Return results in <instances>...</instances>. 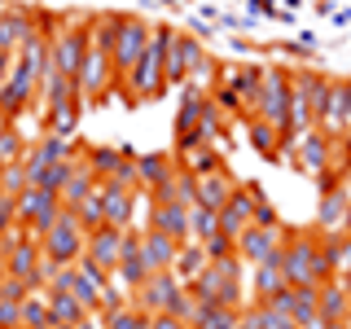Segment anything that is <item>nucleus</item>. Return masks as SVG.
<instances>
[{"instance_id": "f257e3e1", "label": "nucleus", "mask_w": 351, "mask_h": 329, "mask_svg": "<svg viewBox=\"0 0 351 329\" xmlns=\"http://www.w3.org/2000/svg\"><path fill=\"white\" fill-rule=\"evenodd\" d=\"M110 49H114V18L97 22L88 31V53L80 66V80H75V93H80V106H101L106 101V84H110Z\"/></svg>"}, {"instance_id": "f03ea898", "label": "nucleus", "mask_w": 351, "mask_h": 329, "mask_svg": "<svg viewBox=\"0 0 351 329\" xmlns=\"http://www.w3.org/2000/svg\"><path fill=\"white\" fill-rule=\"evenodd\" d=\"M281 268H285V281L290 285L321 290L325 281H334V268L325 263V250H321V233H285Z\"/></svg>"}, {"instance_id": "7ed1b4c3", "label": "nucleus", "mask_w": 351, "mask_h": 329, "mask_svg": "<svg viewBox=\"0 0 351 329\" xmlns=\"http://www.w3.org/2000/svg\"><path fill=\"white\" fill-rule=\"evenodd\" d=\"M189 294L206 307H246L241 303V259H211L189 281Z\"/></svg>"}, {"instance_id": "20e7f679", "label": "nucleus", "mask_w": 351, "mask_h": 329, "mask_svg": "<svg viewBox=\"0 0 351 329\" xmlns=\"http://www.w3.org/2000/svg\"><path fill=\"white\" fill-rule=\"evenodd\" d=\"M171 36H176V27H167V22L149 31V49H145V58H141V62H136V71L128 75L132 106H136V101H158V97H162V88H167V80H162V66H167Z\"/></svg>"}, {"instance_id": "39448f33", "label": "nucleus", "mask_w": 351, "mask_h": 329, "mask_svg": "<svg viewBox=\"0 0 351 329\" xmlns=\"http://www.w3.org/2000/svg\"><path fill=\"white\" fill-rule=\"evenodd\" d=\"M149 22L145 18H114V49H110V71L114 75H128L136 71V62L145 58V49H149Z\"/></svg>"}, {"instance_id": "423d86ee", "label": "nucleus", "mask_w": 351, "mask_h": 329, "mask_svg": "<svg viewBox=\"0 0 351 329\" xmlns=\"http://www.w3.org/2000/svg\"><path fill=\"white\" fill-rule=\"evenodd\" d=\"M62 211H66L62 197L49 193V189H36V184H27V189L18 193V228H22L31 241H40L44 233H49V228L58 224Z\"/></svg>"}, {"instance_id": "0eeeda50", "label": "nucleus", "mask_w": 351, "mask_h": 329, "mask_svg": "<svg viewBox=\"0 0 351 329\" xmlns=\"http://www.w3.org/2000/svg\"><path fill=\"white\" fill-rule=\"evenodd\" d=\"M84 250H88V233H84L80 219H75V211H62L58 224L40 237V255L53 259V263H80Z\"/></svg>"}, {"instance_id": "6e6552de", "label": "nucleus", "mask_w": 351, "mask_h": 329, "mask_svg": "<svg viewBox=\"0 0 351 329\" xmlns=\"http://www.w3.org/2000/svg\"><path fill=\"white\" fill-rule=\"evenodd\" d=\"M255 119L272 123V127H277V136L285 132V119H290V71H281V66H263Z\"/></svg>"}, {"instance_id": "1a4fd4ad", "label": "nucleus", "mask_w": 351, "mask_h": 329, "mask_svg": "<svg viewBox=\"0 0 351 329\" xmlns=\"http://www.w3.org/2000/svg\"><path fill=\"white\" fill-rule=\"evenodd\" d=\"M193 75H206V49L202 40L189 31H176L171 49H167V66H162V80L167 84H189Z\"/></svg>"}, {"instance_id": "9d476101", "label": "nucleus", "mask_w": 351, "mask_h": 329, "mask_svg": "<svg viewBox=\"0 0 351 329\" xmlns=\"http://www.w3.org/2000/svg\"><path fill=\"white\" fill-rule=\"evenodd\" d=\"M88 53V27H66L49 40V71H58L62 80H80V66Z\"/></svg>"}, {"instance_id": "9b49d317", "label": "nucleus", "mask_w": 351, "mask_h": 329, "mask_svg": "<svg viewBox=\"0 0 351 329\" xmlns=\"http://www.w3.org/2000/svg\"><path fill=\"white\" fill-rule=\"evenodd\" d=\"M316 132H325L329 141H351V80H329Z\"/></svg>"}, {"instance_id": "f8f14e48", "label": "nucleus", "mask_w": 351, "mask_h": 329, "mask_svg": "<svg viewBox=\"0 0 351 329\" xmlns=\"http://www.w3.org/2000/svg\"><path fill=\"white\" fill-rule=\"evenodd\" d=\"M149 277H154V268H149L145 250H141V233L136 228H123V255H119V268H114V285L123 294H132V290H141Z\"/></svg>"}, {"instance_id": "ddd939ff", "label": "nucleus", "mask_w": 351, "mask_h": 329, "mask_svg": "<svg viewBox=\"0 0 351 329\" xmlns=\"http://www.w3.org/2000/svg\"><path fill=\"white\" fill-rule=\"evenodd\" d=\"M290 158H294V167H299L307 180H316L321 171L334 167V141H329L325 132L312 127V132H303V136L294 141V154H290Z\"/></svg>"}, {"instance_id": "4468645a", "label": "nucleus", "mask_w": 351, "mask_h": 329, "mask_svg": "<svg viewBox=\"0 0 351 329\" xmlns=\"http://www.w3.org/2000/svg\"><path fill=\"white\" fill-rule=\"evenodd\" d=\"M347 215H351V175L325 184L321 206H316V224H321V233H347Z\"/></svg>"}, {"instance_id": "2eb2a0df", "label": "nucleus", "mask_w": 351, "mask_h": 329, "mask_svg": "<svg viewBox=\"0 0 351 329\" xmlns=\"http://www.w3.org/2000/svg\"><path fill=\"white\" fill-rule=\"evenodd\" d=\"M184 285H180V277L176 272H154V277L141 285V290H132L128 299H132V307H141L145 316H158V312H167V303L180 294Z\"/></svg>"}, {"instance_id": "dca6fc26", "label": "nucleus", "mask_w": 351, "mask_h": 329, "mask_svg": "<svg viewBox=\"0 0 351 329\" xmlns=\"http://www.w3.org/2000/svg\"><path fill=\"white\" fill-rule=\"evenodd\" d=\"M97 197H101L106 224H114V228H132V215H136V197H141V189H128V184L101 180V184H97Z\"/></svg>"}, {"instance_id": "f3484780", "label": "nucleus", "mask_w": 351, "mask_h": 329, "mask_svg": "<svg viewBox=\"0 0 351 329\" xmlns=\"http://www.w3.org/2000/svg\"><path fill=\"white\" fill-rule=\"evenodd\" d=\"M250 211H255V180H246V184H237V189H233L228 206L219 211V233L237 241L250 228Z\"/></svg>"}, {"instance_id": "a211bd4d", "label": "nucleus", "mask_w": 351, "mask_h": 329, "mask_svg": "<svg viewBox=\"0 0 351 329\" xmlns=\"http://www.w3.org/2000/svg\"><path fill=\"white\" fill-rule=\"evenodd\" d=\"M281 246H285V224L281 228H255L250 224L246 233L237 237V259L241 263H263L268 255H277Z\"/></svg>"}, {"instance_id": "6ab92c4d", "label": "nucleus", "mask_w": 351, "mask_h": 329, "mask_svg": "<svg viewBox=\"0 0 351 329\" xmlns=\"http://www.w3.org/2000/svg\"><path fill=\"white\" fill-rule=\"evenodd\" d=\"M119 255H123V228L101 224V228H93V233H88V250H84V259L101 263L110 277H114V268H119Z\"/></svg>"}, {"instance_id": "aec40b11", "label": "nucleus", "mask_w": 351, "mask_h": 329, "mask_svg": "<svg viewBox=\"0 0 351 329\" xmlns=\"http://www.w3.org/2000/svg\"><path fill=\"white\" fill-rule=\"evenodd\" d=\"M154 233H162V237H171V241H189V206H180V202H149V224Z\"/></svg>"}, {"instance_id": "412c9836", "label": "nucleus", "mask_w": 351, "mask_h": 329, "mask_svg": "<svg viewBox=\"0 0 351 329\" xmlns=\"http://www.w3.org/2000/svg\"><path fill=\"white\" fill-rule=\"evenodd\" d=\"M259 80H263V66H224V88H233L237 101H241V114H255V101H259Z\"/></svg>"}, {"instance_id": "4be33fe9", "label": "nucleus", "mask_w": 351, "mask_h": 329, "mask_svg": "<svg viewBox=\"0 0 351 329\" xmlns=\"http://www.w3.org/2000/svg\"><path fill=\"white\" fill-rule=\"evenodd\" d=\"M233 189H237V180H233L228 167H219L211 175H197V206H206V211L219 215L228 206V197H233Z\"/></svg>"}, {"instance_id": "5701e85b", "label": "nucleus", "mask_w": 351, "mask_h": 329, "mask_svg": "<svg viewBox=\"0 0 351 329\" xmlns=\"http://www.w3.org/2000/svg\"><path fill=\"white\" fill-rule=\"evenodd\" d=\"M31 88H36V75H31L27 66H18V62H14V75H9V80L0 84V114L14 119L18 110L31 101Z\"/></svg>"}, {"instance_id": "b1692460", "label": "nucleus", "mask_w": 351, "mask_h": 329, "mask_svg": "<svg viewBox=\"0 0 351 329\" xmlns=\"http://www.w3.org/2000/svg\"><path fill=\"white\" fill-rule=\"evenodd\" d=\"M176 154H136V175H141V193L158 189L162 180H171L176 175Z\"/></svg>"}, {"instance_id": "393cba45", "label": "nucleus", "mask_w": 351, "mask_h": 329, "mask_svg": "<svg viewBox=\"0 0 351 329\" xmlns=\"http://www.w3.org/2000/svg\"><path fill=\"white\" fill-rule=\"evenodd\" d=\"M316 316L321 321H347L351 316V294L343 290V281H325L321 290H316Z\"/></svg>"}, {"instance_id": "a878e982", "label": "nucleus", "mask_w": 351, "mask_h": 329, "mask_svg": "<svg viewBox=\"0 0 351 329\" xmlns=\"http://www.w3.org/2000/svg\"><path fill=\"white\" fill-rule=\"evenodd\" d=\"M141 250H145V259H149L154 272H171V268H176V250H180V241L154 233V228H141Z\"/></svg>"}, {"instance_id": "bb28decb", "label": "nucleus", "mask_w": 351, "mask_h": 329, "mask_svg": "<svg viewBox=\"0 0 351 329\" xmlns=\"http://www.w3.org/2000/svg\"><path fill=\"white\" fill-rule=\"evenodd\" d=\"M97 184H101V180H97V175H93V167H88V162L80 158V162L71 167V175H66L62 193H58V197H62V206H66V211H75V206H80L84 197L97 189Z\"/></svg>"}, {"instance_id": "cd10ccee", "label": "nucleus", "mask_w": 351, "mask_h": 329, "mask_svg": "<svg viewBox=\"0 0 351 329\" xmlns=\"http://www.w3.org/2000/svg\"><path fill=\"white\" fill-rule=\"evenodd\" d=\"M285 268H281V250L277 255H268L263 263H255V303H263V299H272L277 290H285Z\"/></svg>"}, {"instance_id": "c85d7f7f", "label": "nucleus", "mask_w": 351, "mask_h": 329, "mask_svg": "<svg viewBox=\"0 0 351 329\" xmlns=\"http://www.w3.org/2000/svg\"><path fill=\"white\" fill-rule=\"evenodd\" d=\"M123 158H128L123 149H110V145H84V162L93 167L97 180H114L119 167H123Z\"/></svg>"}, {"instance_id": "c756f323", "label": "nucleus", "mask_w": 351, "mask_h": 329, "mask_svg": "<svg viewBox=\"0 0 351 329\" xmlns=\"http://www.w3.org/2000/svg\"><path fill=\"white\" fill-rule=\"evenodd\" d=\"M18 329H53V316H49V294H44V290H31L27 299H22Z\"/></svg>"}, {"instance_id": "7c9ffc66", "label": "nucleus", "mask_w": 351, "mask_h": 329, "mask_svg": "<svg viewBox=\"0 0 351 329\" xmlns=\"http://www.w3.org/2000/svg\"><path fill=\"white\" fill-rule=\"evenodd\" d=\"M176 162H180L189 175H211V171L224 167V158H219L215 145H197V149H189V154H176Z\"/></svg>"}, {"instance_id": "2f4dec72", "label": "nucleus", "mask_w": 351, "mask_h": 329, "mask_svg": "<svg viewBox=\"0 0 351 329\" xmlns=\"http://www.w3.org/2000/svg\"><path fill=\"white\" fill-rule=\"evenodd\" d=\"M246 141H250V145H255L268 162H277V145H281V136H277V127H272V123H263V119L250 114V119H246Z\"/></svg>"}, {"instance_id": "473e14b6", "label": "nucleus", "mask_w": 351, "mask_h": 329, "mask_svg": "<svg viewBox=\"0 0 351 329\" xmlns=\"http://www.w3.org/2000/svg\"><path fill=\"white\" fill-rule=\"evenodd\" d=\"M49 294V316H53V325H80L84 321V303L80 299H71V294H62V290H44Z\"/></svg>"}, {"instance_id": "72a5a7b5", "label": "nucleus", "mask_w": 351, "mask_h": 329, "mask_svg": "<svg viewBox=\"0 0 351 329\" xmlns=\"http://www.w3.org/2000/svg\"><path fill=\"white\" fill-rule=\"evenodd\" d=\"M202 268H206V250L197 246V241H184V246L176 250V268H171V272L180 277V285H189Z\"/></svg>"}, {"instance_id": "f704fd0d", "label": "nucleus", "mask_w": 351, "mask_h": 329, "mask_svg": "<svg viewBox=\"0 0 351 329\" xmlns=\"http://www.w3.org/2000/svg\"><path fill=\"white\" fill-rule=\"evenodd\" d=\"M71 101H80V93H75V80H62L58 71H49V75H44V106L58 110V106H71Z\"/></svg>"}, {"instance_id": "c9c22d12", "label": "nucleus", "mask_w": 351, "mask_h": 329, "mask_svg": "<svg viewBox=\"0 0 351 329\" xmlns=\"http://www.w3.org/2000/svg\"><path fill=\"white\" fill-rule=\"evenodd\" d=\"M290 316H294V325L316 321V290L312 285H290Z\"/></svg>"}, {"instance_id": "e433bc0d", "label": "nucleus", "mask_w": 351, "mask_h": 329, "mask_svg": "<svg viewBox=\"0 0 351 329\" xmlns=\"http://www.w3.org/2000/svg\"><path fill=\"white\" fill-rule=\"evenodd\" d=\"M241 321V307H206L202 303V316H197L193 329H237Z\"/></svg>"}, {"instance_id": "4c0bfd02", "label": "nucleus", "mask_w": 351, "mask_h": 329, "mask_svg": "<svg viewBox=\"0 0 351 329\" xmlns=\"http://www.w3.org/2000/svg\"><path fill=\"white\" fill-rule=\"evenodd\" d=\"M80 114H84V106H80V101L49 110V132H53V136H75V123H80Z\"/></svg>"}, {"instance_id": "58836bf2", "label": "nucleus", "mask_w": 351, "mask_h": 329, "mask_svg": "<svg viewBox=\"0 0 351 329\" xmlns=\"http://www.w3.org/2000/svg\"><path fill=\"white\" fill-rule=\"evenodd\" d=\"M141 321H145V312H141V307H132V299L119 303L114 312H101V325L106 329H141Z\"/></svg>"}, {"instance_id": "ea45409f", "label": "nucleus", "mask_w": 351, "mask_h": 329, "mask_svg": "<svg viewBox=\"0 0 351 329\" xmlns=\"http://www.w3.org/2000/svg\"><path fill=\"white\" fill-rule=\"evenodd\" d=\"M211 233H219V215L206 206H189V241H206Z\"/></svg>"}, {"instance_id": "a19ab883", "label": "nucleus", "mask_w": 351, "mask_h": 329, "mask_svg": "<svg viewBox=\"0 0 351 329\" xmlns=\"http://www.w3.org/2000/svg\"><path fill=\"white\" fill-rule=\"evenodd\" d=\"M27 158V141L18 136L14 123H0V162H22Z\"/></svg>"}, {"instance_id": "79ce46f5", "label": "nucleus", "mask_w": 351, "mask_h": 329, "mask_svg": "<svg viewBox=\"0 0 351 329\" xmlns=\"http://www.w3.org/2000/svg\"><path fill=\"white\" fill-rule=\"evenodd\" d=\"M75 219L84 224V233H93V228H101V224H106V211H101V197H97V189L88 193L80 206H75Z\"/></svg>"}, {"instance_id": "37998d69", "label": "nucleus", "mask_w": 351, "mask_h": 329, "mask_svg": "<svg viewBox=\"0 0 351 329\" xmlns=\"http://www.w3.org/2000/svg\"><path fill=\"white\" fill-rule=\"evenodd\" d=\"M250 224L255 228H281V215H277V206L268 202V193L255 184V211H250Z\"/></svg>"}, {"instance_id": "c03bdc74", "label": "nucleus", "mask_w": 351, "mask_h": 329, "mask_svg": "<svg viewBox=\"0 0 351 329\" xmlns=\"http://www.w3.org/2000/svg\"><path fill=\"white\" fill-rule=\"evenodd\" d=\"M197 246L206 250V263H211V259H233V255H237V241L224 237V233H211L206 241H197Z\"/></svg>"}, {"instance_id": "a18cd8bd", "label": "nucleus", "mask_w": 351, "mask_h": 329, "mask_svg": "<svg viewBox=\"0 0 351 329\" xmlns=\"http://www.w3.org/2000/svg\"><path fill=\"white\" fill-rule=\"evenodd\" d=\"M27 167H22V162H5V167H0V189H5V193H22V189H27Z\"/></svg>"}, {"instance_id": "49530a36", "label": "nucleus", "mask_w": 351, "mask_h": 329, "mask_svg": "<svg viewBox=\"0 0 351 329\" xmlns=\"http://www.w3.org/2000/svg\"><path fill=\"white\" fill-rule=\"evenodd\" d=\"M75 162H80V158H75ZM75 162H53V167H49V171L40 175V184H36V189L62 193V184H66V175H71V167H75Z\"/></svg>"}, {"instance_id": "de8ad7c7", "label": "nucleus", "mask_w": 351, "mask_h": 329, "mask_svg": "<svg viewBox=\"0 0 351 329\" xmlns=\"http://www.w3.org/2000/svg\"><path fill=\"white\" fill-rule=\"evenodd\" d=\"M9 228H18V197L0 189V237H5Z\"/></svg>"}, {"instance_id": "09e8293b", "label": "nucleus", "mask_w": 351, "mask_h": 329, "mask_svg": "<svg viewBox=\"0 0 351 329\" xmlns=\"http://www.w3.org/2000/svg\"><path fill=\"white\" fill-rule=\"evenodd\" d=\"M149 329H189V325L176 321V316H167V312H158V316H149Z\"/></svg>"}, {"instance_id": "8fccbe9b", "label": "nucleus", "mask_w": 351, "mask_h": 329, "mask_svg": "<svg viewBox=\"0 0 351 329\" xmlns=\"http://www.w3.org/2000/svg\"><path fill=\"white\" fill-rule=\"evenodd\" d=\"M9 75H14V53H9V49H0V84H5Z\"/></svg>"}, {"instance_id": "3c124183", "label": "nucleus", "mask_w": 351, "mask_h": 329, "mask_svg": "<svg viewBox=\"0 0 351 329\" xmlns=\"http://www.w3.org/2000/svg\"><path fill=\"white\" fill-rule=\"evenodd\" d=\"M299 44H303V49H316V53H321V36H316V31H299Z\"/></svg>"}, {"instance_id": "603ef678", "label": "nucleus", "mask_w": 351, "mask_h": 329, "mask_svg": "<svg viewBox=\"0 0 351 329\" xmlns=\"http://www.w3.org/2000/svg\"><path fill=\"white\" fill-rule=\"evenodd\" d=\"M334 27H351V9H347V5L334 9Z\"/></svg>"}, {"instance_id": "864d4df0", "label": "nucleus", "mask_w": 351, "mask_h": 329, "mask_svg": "<svg viewBox=\"0 0 351 329\" xmlns=\"http://www.w3.org/2000/svg\"><path fill=\"white\" fill-rule=\"evenodd\" d=\"M149 5H158V9H176L180 0H149Z\"/></svg>"}, {"instance_id": "5fc2aeb1", "label": "nucleus", "mask_w": 351, "mask_h": 329, "mask_svg": "<svg viewBox=\"0 0 351 329\" xmlns=\"http://www.w3.org/2000/svg\"><path fill=\"white\" fill-rule=\"evenodd\" d=\"M325 329H351L347 321H325Z\"/></svg>"}, {"instance_id": "6e6d98bb", "label": "nucleus", "mask_w": 351, "mask_h": 329, "mask_svg": "<svg viewBox=\"0 0 351 329\" xmlns=\"http://www.w3.org/2000/svg\"><path fill=\"white\" fill-rule=\"evenodd\" d=\"M9 277V268H5V250H0V281H5Z\"/></svg>"}, {"instance_id": "4d7b16f0", "label": "nucleus", "mask_w": 351, "mask_h": 329, "mask_svg": "<svg viewBox=\"0 0 351 329\" xmlns=\"http://www.w3.org/2000/svg\"><path fill=\"white\" fill-rule=\"evenodd\" d=\"M347 224H351V215H347Z\"/></svg>"}, {"instance_id": "13d9d810", "label": "nucleus", "mask_w": 351, "mask_h": 329, "mask_svg": "<svg viewBox=\"0 0 351 329\" xmlns=\"http://www.w3.org/2000/svg\"><path fill=\"white\" fill-rule=\"evenodd\" d=\"M0 167H5V162H0Z\"/></svg>"}, {"instance_id": "bf43d9fd", "label": "nucleus", "mask_w": 351, "mask_h": 329, "mask_svg": "<svg viewBox=\"0 0 351 329\" xmlns=\"http://www.w3.org/2000/svg\"><path fill=\"white\" fill-rule=\"evenodd\" d=\"M237 329H241V325H237Z\"/></svg>"}]
</instances>
